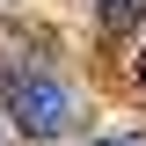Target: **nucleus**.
I'll return each instance as SVG.
<instances>
[{
    "label": "nucleus",
    "instance_id": "nucleus-3",
    "mask_svg": "<svg viewBox=\"0 0 146 146\" xmlns=\"http://www.w3.org/2000/svg\"><path fill=\"white\" fill-rule=\"evenodd\" d=\"M95 146H146V139H139V131H102Z\"/></svg>",
    "mask_w": 146,
    "mask_h": 146
},
{
    "label": "nucleus",
    "instance_id": "nucleus-1",
    "mask_svg": "<svg viewBox=\"0 0 146 146\" xmlns=\"http://www.w3.org/2000/svg\"><path fill=\"white\" fill-rule=\"evenodd\" d=\"M0 102H7L15 131H29V139H58L66 117H73L66 88H58L51 73H7V80H0Z\"/></svg>",
    "mask_w": 146,
    "mask_h": 146
},
{
    "label": "nucleus",
    "instance_id": "nucleus-4",
    "mask_svg": "<svg viewBox=\"0 0 146 146\" xmlns=\"http://www.w3.org/2000/svg\"><path fill=\"white\" fill-rule=\"evenodd\" d=\"M139 80H146V51H139Z\"/></svg>",
    "mask_w": 146,
    "mask_h": 146
},
{
    "label": "nucleus",
    "instance_id": "nucleus-2",
    "mask_svg": "<svg viewBox=\"0 0 146 146\" xmlns=\"http://www.w3.org/2000/svg\"><path fill=\"white\" fill-rule=\"evenodd\" d=\"M139 7H146V0H95V15H102V22H110V29H124V22H131V15H139Z\"/></svg>",
    "mask_w": 146,
    "mask_h": 146
}]
</instances>
